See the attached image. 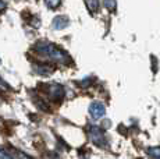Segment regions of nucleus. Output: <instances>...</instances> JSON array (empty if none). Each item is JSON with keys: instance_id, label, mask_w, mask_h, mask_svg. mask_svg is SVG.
Listing matches in <instances>:
<instances>
[{"instance_id": "1", "label": "nucleus", "mask_w": 160, "mask_h": 159, "mask_svg": "<svg viewBox=\"0 0 160 159\" xmlns=\"http://www.w3.org/2000/svg\"><path fill=\"white\" fill-rule=\"evenodd\" d=\"M38 49H39V52L46 54L49 59L56 60V62H66V60L68 59L66 52L61 50L60 48H57L54 44H45V45L38 44Z\"/></svg>"}, {"instance_id": "2", "label": "nucleus", "mask_w": 160, "mask_h": 159, "mask_svg": "<svg viewBox=\"0 0 160 159\" xmlns=\"http://www.w3.org/2000/svg\"><path fill=\"white\" fill-rule=\"evenodd\" d=\"M89 136H91V140L93 141L95 145H98V146H106L107 145L106 137H104L103 131L100 130L99 127L93 126V127L89 128Z\"/></svg>"}, {"instance_id": "3", "label": "nucleus", "mask_w": 160, "mask_h": 159, "mask_svg": "<svg viewBox=\"0 0 160 159\" xmlns=\"http://www.w3.org/2000/svg\"><path fill=\"white\" fill-rule=\"evenodd\" d=\"M104 113H106V108H104V105L102 102L95 100V102H92L91 105H89V115H91V117L93 119V120H98V119L103 117Z\"/></svg>"}, {"instance_id": "4", "label": "nucleus", "mask_w": 160, "mask_h": 159, "mask_svg": "<svg viewBox=\"0 0 160 159\" xmlns=\"http://www.w3.org/2000/svg\"><path fill=\"white\" fill-rule=\"evenodd\" d=\"M49 95H50L52 99H54V100H60L61 98H63V95H64V90H63V87H61V85H57V84L50 85V91H49Z\"/></svg>"}, {"instance_id": "5", "label": "nucleus", "mask_w": 160, "mask_h": 159, "mask_svg": "<svg viewBox=\"0 0 160 159\" xmlns=\"http://www.w3.org/2000/svg\"><path fill=\"white\" fill-rule=\"evenodd\" d=\"M68 25V18L66 16H57L53 20V28L54 29H64Z\"/></svg>"}, {"instance_id": "6", "label": "nucleus", "mask_w": 160, "mask_h": 159, "mask_svg": "<svg viewBox=\"0 0 160 159\" xmlns=\"http://www.w3.org/2000/svg\"><path fill=\"white\" fill-rule=\"evenodd\" d=\"M148 154H149V156H152L153 159H160V148L159 146L148 148Z\"/></svg>"}, {"instance_id": "7", "label": "nucleus", "mask_w": 160, "mask_h": 159, "mask_svg": "<svg viewBox=\"0 0 160 159\" xmlns=\"http://www.w3.org/2000/svg\"><path fill=\"white\" fill-rule=\"evenodd\" d=\"M85 4H87V7L92 11V13H93V11H96L98 7H99V2H87Z\"/></svg>"}, {"instance_id": "8", "label": "nucleus", "mask_w": 160, "mask_h": 159, "mask_svg": "<svg viewBox=\"0 0 160 159\" xmlns=\"http://www.w3.org/2000/svg\"><path fill=\"white\" fill-rule=\"evenodd\" d=\"M0 159H13V156L8 152H6L3 148H0Z\"/></svg>"}, {"instance_id": "9", "label": "nucleus", "mask_w": 160, "mask_h": 159, "mask_svg": "<svg viewBox=\"0 0 160 159\" xmlns=\"http://www.w3.org/2000/svg\"><path fill=\"white\" fill-rule=\"evenodd\" d=\"M17 158L18 159H33L32 156H29L28 154H25V152H22V151H17Z\"/></svg>"}, {"instance_id": "10", "label": "nucleus", "mask_w": 160, "mask_h": 159, "mask_svg": "<svg viewBox=\"0 0 160 159\" xmlns=\"http://www.w3.org/2000/svg\"><path fill=\"white\" fill-rule=\"evenodd\" d=\"M104 6H106L109 10H116L117 3H116V2H104Z\"/></svg>"}, {"instance_id": "11", "label": "nucleus", "mask_w": 160, "mask_h": 159, "mask_svg": "<svg viewBox=\"0 0 160 159\" xmlns=\"http://www.w3.org/2000/svg\"><path fill=\"white\" fill-rule=\"evenodd\" d=\"M46 6L50 7V8H56V7L60 6V2H46Z\"/></svg>"}, {"instance_id": "12", "label": "nucleus", "mask_w": 160, "mask_h": 159, "mask_svg": "<svg viewBox=\"0 0 160 159\" xmlns=\"http://www.w3.org/2000/svg\"><path fill=\"white\" fill-rule=\"evenodd\" d=\"M6 7H7V4H6L4 2H0V11H2V10H4Z\"/></svg>"}, {"instance_id": "13", "label": "nucleus", "mask_w": 160, "mask_h": 159, "mask_svg": "<svg viewBox=\"0 0 160 159\" xmlns=\"http://www.w3.org/2000/svg\"><path fill=\"white\" fill-rule=\"evenodd\" d=\"M0 63H2V60H0Z\"/></svg>"}]
</instances>
